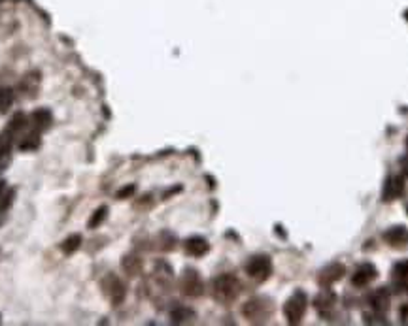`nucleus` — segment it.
<instances>
[{
    "instance_id": "10",
    "label": "nucleus",
    "mask_w": 408,
    "mask_h": 326,
    "mask_svg": "<svg viewBox=\"0 0 408 326\" xmlns=\"http://www.w3.org/2000/svg\"><path fill=\"white\" fill-rule=\"evenodd\" d=\"M389 302H391V298H389V292L386 289H378V291H374L369 298V304L373 307L374 311L378 313V315H386L387 309H389Z\"/></svg>"
},
{
    "instance_id": "15",
    "label": "nucleus",
    "mask_w": 408,
    "mask_h": 326,
    "mask_svg": "<svg viewBox=\"0 0 408 326\" xmlns=\"http://www.w3.org/2000/svg\"><path fill=\"white\" fill-rule=\"evenodd\" d=\"M170 319L174 324H186V322L195 320V311L189 307H176V309H172Z\"/></svg>"
},
{
    "instance_id": "27",
    "label": "nucleus",
    "mask_w": 408,
    "mask_h": 326,
    "mask_svg": "<svg viewBox=\"0 0 408 326\" xmlns=\"http://www.w3.org/2000/svg\"><path fill=\"white\" fill-rule=\"evenodd\" d=\"M406 145H408V142H406Z\"/></svg>"
},
{
    "instance_id": "3",
    "label": "nucleus",
    "mask_w": 408,
    "mask_h": 326,
    "mask_svg": "<svg viewBox=\"0 0 408 326\" xmlns=\"http://www.w3.org/2000/svg\"><path fill=\"white\" fill-rule=\"evenodd\" d=\"M306 313V294L302 291L293 292L284 304V315L289 324H299Z\"/></svg>"
},
{
    "instance_id": "13",
    "label": "nucleus",
    "mask_w": 408,
    "mask_h": 326,
    "mask_svg": "<svg viewBox=\"0 0 408 326\" xmlns=\"http://www.w3.org/2000/svg\"><path fill=\"white\" fill-rule=\"evenodd\" d=\"M402 191H404V181H402V178L397 176V178L387 179L386 187H384V200H386V202L397 200L402 194Z\"/></svg>"
},
{
    "instance_id": "20",
    "label": "nucleus",
    "mask_w": 408,
    "mask_h": 326,
    "mask_svg": "<svg viewBox=\"0 0 408 326\" xmlns=\"http://www.w3.org/2000/svg\"><path fill=\"white\" fill-rule=\"evenodd\" d=\"M79 245H81V236L74 234L70 236V238H66V240L61 243V251H63L65 255H72L74 251H78Z\"/></svg>"
},
{
    "instance_id": "22",
    "label": "nucleus",
    "mask_w": 408,
    "mask_h": 326,
    "mask_svg": "<svg viewBox=\"0 0 408 326\" xmlns=\"http://www.w3.org/2000/svg\"><path fill=\"white\" fill-rule=\"evenodd\" d=\"M106 215H108V207L106 206H102V207H99L97 211L93 213V217L89 219V228H99L104 223V219H106Z\"/></svg>"
},
{
    "instance_id": "18",
    "label": "nucleus",
    "mask_w": 408,
    "mask_h": 326,
    "mask_svg": "<svg viewBox=\"0 0 408 326\" xmlns=\"http://www.w3.org/2000/svg\"><path fill=\"white\" fill-rule=\"evenodd\" d=\"M12 162V142L6 140L0 145V172H4Z\"/></svg>"
},
{
    "instance_id": "24",
    "label": "nucleus",
    "mask_w": 408,
    "mask_h": 326,
    "mask_svg": "<svg viewBox=\"0 0 408 326\" xmlns=\"http://www.w3.org/2000/svg\"><path fill=\"white\" fill-rule=\"evenodd\" d=\"M14 196H15L14 189H6V191H4L2 198H0V211H6L8 207L14 204Z\"/></svg>"
},
{
    "instance_id": "26",
    "label": "nucleus",
    "mask_w": 408,
    "mask_h": 326,
    "mask_svg": "<svg viewBox=\"0 0 408 326\" xmlns=\"http://www.w3.org/2000/svg\"><path fill=\"white\" fill-rule=\"evenodd\" d=\"M4 191H6V181H2V179H0V198H2Z\"/></svg>"
},
{
    "instance_id": "19",
    "label": "nucleus",
    "mask_w": 408,
    "mask_h": 326,
    "mask_svg": "<svg viewBox=\"0 0 408 326\" xmlns=\"http://www.w3.org/2000/svg\"><path fill=\"white\" fill-rule=\"evenodd\" d=\"M32 123L36 125V128L40 130V128H48L51 125V114L48 112V110H38V112H34L32 114Z\"/></svg>"
},
{
    "instance_id": "6",
    "label": "nucleus",
    "mask_w": 408,
    "mask_h": 326,
    "mask_svg": "<svg viewBox=\"0 0 408 326\" xmlns=\"http://www.w3.org/2000/svg\"><path fill=\"white\" fill-rule=\"evenodd\" d=\"M102 292L110 298V302L114 305H119L123 304V300L127 296V289H125V285L121 283V279L119 277H115L114 274H108L104 279H102Z\"/></svg>"
},
{
    "instance_id": "11",
    "label": "nucleus",
    "mask_w": 408,
    "mask_h": 326,
    "mask_svg": "<svg viewBox=\"0 0 408 326\" xmlns=\"http://www.w3.org/2000/svg\"><path fill=\"white\" fill-rule=\"evenodd\" d=\"M335 302H337V296L331 291H325L315 298V309L322 313L323 317H329L331 311L335 309Z\"/></svg>"
},
{
    "instance_id": "17",
    "label": "nucleus",
    "mask_w": 408,
    "mask_h": 326,
    "mask_svg": "<svg viewBox=\"0 0 408 326\" xmlns=\"http://www.w3.org/2000/svg\"><path fill=\"white\" fill-rule=\"evenodd\" d=\"M12 104H14V91L8 87H2L0 89V114H8Z\"/></svg>"
},
{
    "instance_id": "16",
    "label": "nucleus",
    "mask_w": 408,
    "mask_h": 326,
    "mask_svg": "<svg viewBox=\"0 0 408 326\" xmlns=\"http://www.w3.org/2000/svg\"><path fill=\"white\" fill-rule=\"evenodd\" d=\"M121 266H123V269L127 271V276H130V277L138 276V274L142 271V260L136 258V256H125Z\"/></svg>"
},
{
    "instance_id": "7",
    "label": "nucleus",
    "mask_w": 408,
    "mask_h": 326,
    "mask_svg": "<svg viewBox=\"0 0 408 326\" xmlns=\"http://www.w3.org/2000/svg\"><path fill=\"white\" fill-rule=\"evenodd\" d=\"M384 241L393 249H406L408 247V228L402 227V225L391 227L389 230L384 232Z\"/></svg>"
},
{
    "instance_id": "8",
    "label": "nucleus",
    "mask_w": 408,
    "mask_h": 326,
    "mask_svg": "<svg viewBox=\"0 0 408 326\" xmlns=\"http://www.w3.org/2000/svg\"><path fill=\"white\" fill-rule=\"evenodd\" d=\"M378 277V269L373 264H363L351 274V285L353 287H367Z\"/></svg>"
},
{
    "instance_id": "14",
    "label": "nucleus",
    "mask_w": 408,
    "mask_h": 326,
    "mask_svg": "<svg viewBox=\"0 0 408 326\" xmlns=\"http://www.w3.org/2000/svg\"><path fill=\"white\" fill-rule=\"evenodd\" d=\"M393 279L395 287H399V289H408V262H401L397 264L393 268Z\"/></svg>"
},
{
    "instance_id": "21",
    "label": "nucleus",
    "mask_w": 408,
    "mask_h": 326,
    "mask_svg": "<svg viewBox=\"0 0 408 326\" xmlns=\"http://www.w3.org/2000/svg\"><path fill=\"white\" fill-rule=\"evenodd\" d=\"M27 127V117L23 114H15L14 117H12V123H10V132L12 134H17V132H21L23 128Z\"/></svg>"
},
{
    "instance_id": "5",
    "label": "nucleus",
    "mask_w": 408,
    "mask_h": 326,
    "mask_svg": "<svg viewBox=\"0 0 408 326\" xmlns=\"http://www.w3.org/2000/svg\"><path fill=\"white\" fill-rule=\"evenodd\" d=\"M179 291L189 298H197L204 292V283H202V277L199 276L197 269L187 268L182 274V277H179Z\"/></svg>"
},
{
    "instance_id": "1",
    "label": "nucleus",
    "mask_w": 408,
    "mask_h": 326,
    "mask_svg": "<svg viewBox=\"0 0 408 326\" xmlns=\"http://www.w3.org/2000/svg\"><path fill=\"white\" fill-rule=\"evenodd\" d=\"M240 294V283L235 276L231 274H221L212 281V296L215 302L223 305L233 304Z\"/></svg>"
},
{
    "instance_id": "23",
    "label": "nucleus",
    "mask_w": 408,
    "mask_h": 326,
    "mask_svg": "<svg viewBox=\"0 0 408 326\" xmlns=\"http://www.w3.org/2000/svg\"><path fill=\"white\" fill-rule=\"evenodd\" d=\"M38 145H40L38 132H30V134L25 136V140L19 143V149H21V151H30V149H36Z\"/></svg>"
},
{
    "instance_id": "12",
    "label": "nucleus",
    "mask_w": 408,
    "mask_h": 326,
    "mask_svg": "<svg viewBox=\"0 0 408 326\" xmlns=\"http://www.w3.org/2000/svg\"><path fill=\"white\" fill-rule=\"evenodd\" d=\"M184 249L189 256H204L210 251V245H208L206 240L202 238H189V240L184 243Z\"/></svg>"
},
{
    "instance_id": "2",
    "label": "nucleus",
    "mask_w": 408,
    "mask_h": 326,
    "mask_svg": "<svg viewBox=\"0 0 408 326\" xmlns=\"http://www.w3.org/2000/svg\"><path fill=\"white\" fill-rule=\"evenodd\" d=\"M242 315L244 319H248V322L253 324H263L270 319L272 315V302L265 296H257L248 300L242 305Z\"/></svg>"
},
{
    "instance_id": "4",
    "label": "nucleus",
    "mask_w": 408,
    "mask_h": 326,
    "mask_svg": "<svg viewBox=\"0 0 408 326\" xmlns=\"http://www.w3.org/2000/svg\"><path fill=\"white\" fill-rule=\"evenodd\" d=\"M246 274L253 279V281H257V283H263L266 281L272 274V262L270 258L265 255H257V256H251L250 260L246 262Z\"/></svg>"
},
{
    "instance_id": "25",
    "label": "nucleus",
    "mask_w": 408,
    "mask_h": 326,
    "mask_svg": "<svg viewBox=\"0 0 408 326\" xmlns=\"http://www.w3.org/2000/svg\"><path fill=\"white\" fill-rule=\"evenodd\" d=\"M134 191H136V187L134 185H129V187H125V189H121V191L117 192V198H129L130 194H134Z\"/></svg>"
},
{
    "instance_id": "9",
    "label": "nucleus",
    "mask_w": 408,
    "mask_h": 326,
    "mask_svg": "<svg viewBox=\"0 0 408 326\" xmlns=\"http://www.w3.org/2000/svg\"><path fill=\"white\" fill-rule=\"evenodd\" d=\"M346 274V268H344L342 264H329L327 268H323L320 271V276H318V283L322 285V287H331L333 283H337L340 281Z\"/></svg>"
}]
</instances>
